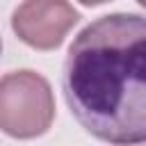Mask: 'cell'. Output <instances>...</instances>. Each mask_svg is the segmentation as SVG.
I'll return each instance as SVG.
<instances>
[{"instance_id":"cell-4","label":"cell","mask_w":146,"mask_h":146,"mask_svg":"<svg viewBox=\"0 0 146 146\" xmlns=\"http://www.w3.org/2000/svg\"><path fill=\"white\" fill-rule=\"evenodd\" d=\"M141 7H144V9H146V2H141Z\"/></svg>"},{"instance_id":"cell-5","label":"cell","mask_w":146,"mask_h":146,"mask_svg":"<svg viewBox=\"0 0 146 146\" xmlns=\"http://www.w3.org/2000/svg\"><path fill=\"white\" fill-rule=\"evenodd\" d=\"M0 50H2V43H0Z\"/></svg>"},{"instance_id":"cell-2","label":"cell","mask_w":146,"mask_h":146,"mask_svg":"<svg viewBox=\"0 0 146 146\" xmlns=\"http://www.w3.org/2000/svg\"><path fill=\"white\" fill-rule=\"evenodd\" d=\"M55 116V98L46 78L34 71H14L0 80V130L30 139L43 135Z\"/></svg>"},{"instance_id":"cell-3","label":"cell","mask_w":146,"mask_h":146,"mask_svg":"<svg viewBox=\"0 0 146 146\" xmlns=\"http://www.w3.org/2000/svg\"><path fill=\"white\" fill-rule=\"evenodd\" d=\"M80 14L68 2H23L14 9L11 27L30 46L48 50L62 43L66 32L78 23Z\"/></svg>"},{"instance_id":"cell-1","label":"cell","mask_w":146,"mask_h":146,"mask_svg":"<svg viewBox=\"0 0 146 146\" xmlns=\"http://www.w3.org/2000/svg\"><path fill=\"white\" fill-rule=\"evenodd\" d=\"M62 89L71 114L94 137L146 141V16L107 14L68 46Z\"/></svg>"}]
</instances>
